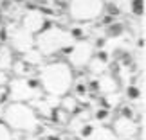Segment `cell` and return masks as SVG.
Instances as JSON below:
<instances>
[{
    "mask_svg": "<svg viewBox=\"0 0 146 140\" xmlns=\"http://www.w3.org/2000/svg\"><path fill=\"white\" fill-rule=\"evenodd\" d=\"M7 115V122L9 126L16 128V129H25V131H33L36 128V119L31 108H27L25 104H15L7 108L5 111Z\"/></svg>",
    "mask_w": 146,
    "mask_h": 140,
    "instance_id": "cell-1",
    "label": "cell"
},
{
    "mask_svg": "<svg viewBox=\"0 0 146 140\" xmlns=\"http://www.w3.org/2000/svg\"><path fill=\"white\" fill-rule=\"evenodd\" d=\"M115 131L121 137H132L133 131H135V124L130 119H121L119 122H115Z\"/></svg>",
    "mask_w": 146,
    "mask_h": 140,
    "instance_id": "cell-2",
    "label": "cell"
},
{
    "mask_svg": "<svg viewBox=\"0 0 146 140\" xmlns=\"http://www.w3.org/2000/svg\"><path fill=\"white\" fill-rule=\"evenodd\" d=\"M88 140H114V137H112V131L110 129H96L92 133H87Z\"/></svg>",
    "mask_w": 146,
    "mask_h": 140,
    "instance_id": "cell-3",
    "label": "cell"
},
{
    "mask_svg": "<svg viewBox=\"0 0 146 140\" xmlns=\"http://www.w3.org/2000/svg\"><path fill=\"white\" fill-rule=\"evenodd\" d=\"M0 140H13L11 129L5 124H2V122H0Z\"/></svg>",
    "mask_w": 146,
    "mask_h": 140,
    "instance_id": "cell-4",
    "label": "cell"
},
{
    "mask_svg": "<svg viewBox=\"0 0 146 140\" xmlns=\"http://www.w3.org/2000/svg\"><path fill=\"white\" fill-rule=\"evenodd\" d=\"M27 140H36V138H27Z\"/></svg>",
    "mask_w": 146,
    "mask_h": 140,
    "instance_id": "cell-5",
    "label": "cell"
}]
</instances>
